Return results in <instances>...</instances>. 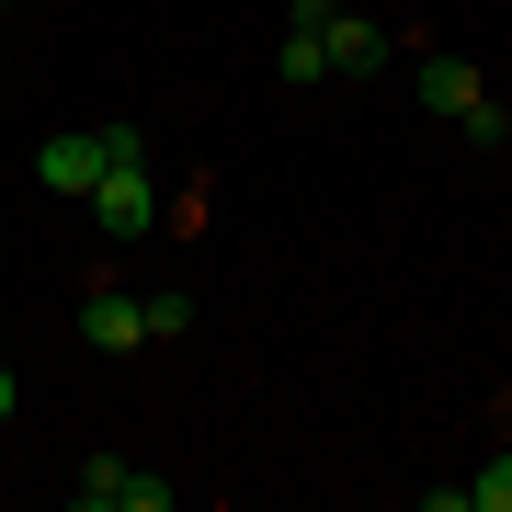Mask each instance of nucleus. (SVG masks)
I'll return each mask as SVG.
<instances>
[{
	"instance_id": "39448f33",
	"label": "nucleus",
	"mask_w": 512,
	"mask_h": 512,
	"mask_svg": "<svg viewBox=\"0 0 512 512\" xmlns=\"http://www.w3.org/2000/svg\"><path fill=\"white\" fill-rule=\"evenodd\" d=\"M80 342H92V353H137V342H148L137 296H114V285H92V308H80Z\"/></svg>"
},
{
	"instance_id": "7ed1b4c3",
	"label": "nucleus",
	"mask_w": 512,
	"mask_h": 512,
	"mask_svg": "<svg viewBox=\"0 0 512 512\" xmlns=\"http://www.w3.org/2000/svg\"><path fill=\"white\" fill-rule=\"evenodd\" d=\"M69 501L80 512H171V478H148V467H126V456H92L69 478Z\"/></svg>"
},
{
	"instance_id": "0eeeda50",
	"label": "nucleus",
	"mask_w": 512,
	"mask_h": 512,
	"mask_svg": "<svg viewBox=\"0 0 512 512\" xmlns=\"http://www.w3.org/2000/svg\"><path fill=\"white\" fill-rule=\"evenodd\" d=\"M274 69L296 80V92H319V80H330V46L308 35V23H285V46H274Z\"/></svg>"
},
{
	"instance_id": "423d86ee",
	"label": "nucleus",
	"mask_w": 512,
	"mask_h": 512,
	"mask_svg": "<svg viewBox=\"0 0 512 512\" xmlns=\"http://www.w3.org/2000/svg\"><path fill=\"white\" fill-rule=\"evenodd\" d=\"M421 103H433V114H456V126H467V114L490 103V80H478L467 57H421Z\"/></svg>"
},
{
	"instance_id": "9b49d317",
	"label": "nucleus",
	"mask_w": 512,
	"mask_h": 512,
	"mask_svg": "<svg viewBox=\"0 0 512 512\" xmlns=\"http://www.w3.org/2000/svg\"><path fill=\"white\" fill-rule=\"evenodd\" d=\"M0 12H12V0H0Z\"/></svg>"
},
{
	"instance_id": "9d476101",
	"label": "nucleus",
	"mask_w": 512,
	"mask_h": 512,
	"mask_svg": "<svg viewBox=\"0 0 512 512\" xmlns=\"http://www.w3.org/2000/svg\"><path fill=\"white\" fill-rule=\"evenodd\" d=\"M0 421H12V365H0Z\"/></svg>"
},
{
	"instance_id": "20e7f679",
	"label": "nucleus",
	"mask_w": 512,
	"mask_h": 512,
	"mask_svg": "<svg viewBox=\"0 0 512 512\" xmlns=\"http://www.w3.org/2000/svg\"><path fill=\"white\" fill-rule=\"evenodd\" d=\"M319 46H330V80H376L387 69V23H365V12H330Z\"/></svg>"
},
{
	"instance_id": "f03ea898",
	"label": "nucleus",
	"mask_w": 512,
	"mask_h": 512,
	"mask_svg": "<svg viewBox=\"0 0 512 512\" xmlns=\"http://www.w3.org/2000/svg\"><path fill=\"white\" fill-rule=\"evenodd\" d=\"M80 205H92V228H103V239H148V228H160V183H148V160H114Z\"/></svg>"
},
{
	"instance_id": "1a4fd4ad",
	"label": "nucleus",
	"mask_w": 512,
	"mask_h": 512,
	"mask_svg": "<svg viewBox=\"0 0 512 512\" xmlns=\"http://www.w3.org/2000/svg\"><path fill=\"white\" fill-rule=\"evenodd\" d=\"M137 319H148V342H183V330H194V296H137Z\"/></svg>"
},
{
	"instance_id": "6e6552de",
	"label": "nucleus",
	"mask_w": 512,
	"mask_h": 512,
	"mask_svg": "<svg viewBox=\"0 0 512 512\" xmlns=\"http://www.w3.org/2000/svg\"><path fill=\"white\" fill-rule=\"evenodd\" d=\"M467 512H512V444H501V456L467 478Z\"/></svg>"
},
{
	"instance_id": "f257e3e1",
	"label": "nucleus",
	"mask_w": 512,
	"mask_h": 512,
	"mask_svg": "<svg viewBox=\"0 0 512 512\" xmlns=\"http://www.w3.org/2000/svg\"><path fill=\"white\" fill-rule=\"evenodd\" d=\"M114 160H148V126H92V137H35V183L46 194H92Z\"/></svg>"
}]
</instances>
